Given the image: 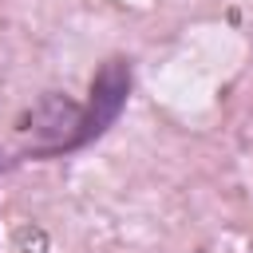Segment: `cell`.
<instances>
[{
  "instance_id": "obj_1",
  "label": "cell",
  "mask_w": 253,
  "mask_h": 253,
  "mask_svg": "<svg viewBox=\"0 0 253 253\" xmlns=\"http://www.w3.org/2000/svg\"><path fill=\"white\" fill-rule=\"evenodd\" d=\"M130 91H134V67H130V59L126 55H111V59H103L95 67L83 103H75L71 95H59V91L40 95L16 119V130L28 134V146L12 150L16 166L20 162L71 158V154L87 150L91 142H99L119 123V115L130 103Z\"/></svg>"
},
{
  "instance_id": "obj_2",
  "label": "cell",
  "mask_w": 253,
  "mask_h": 253,
  "mask_svg": "<svg viewBox=\"0 0 253 253\" xmlns=\"http://www.w3.org/2000/svg\"><path fill=\"white\" fill-rule=\"evenodd\" d=\"M16 166V158H12V150H0V174H8Z\"/></svg>"
}]
</instances>
